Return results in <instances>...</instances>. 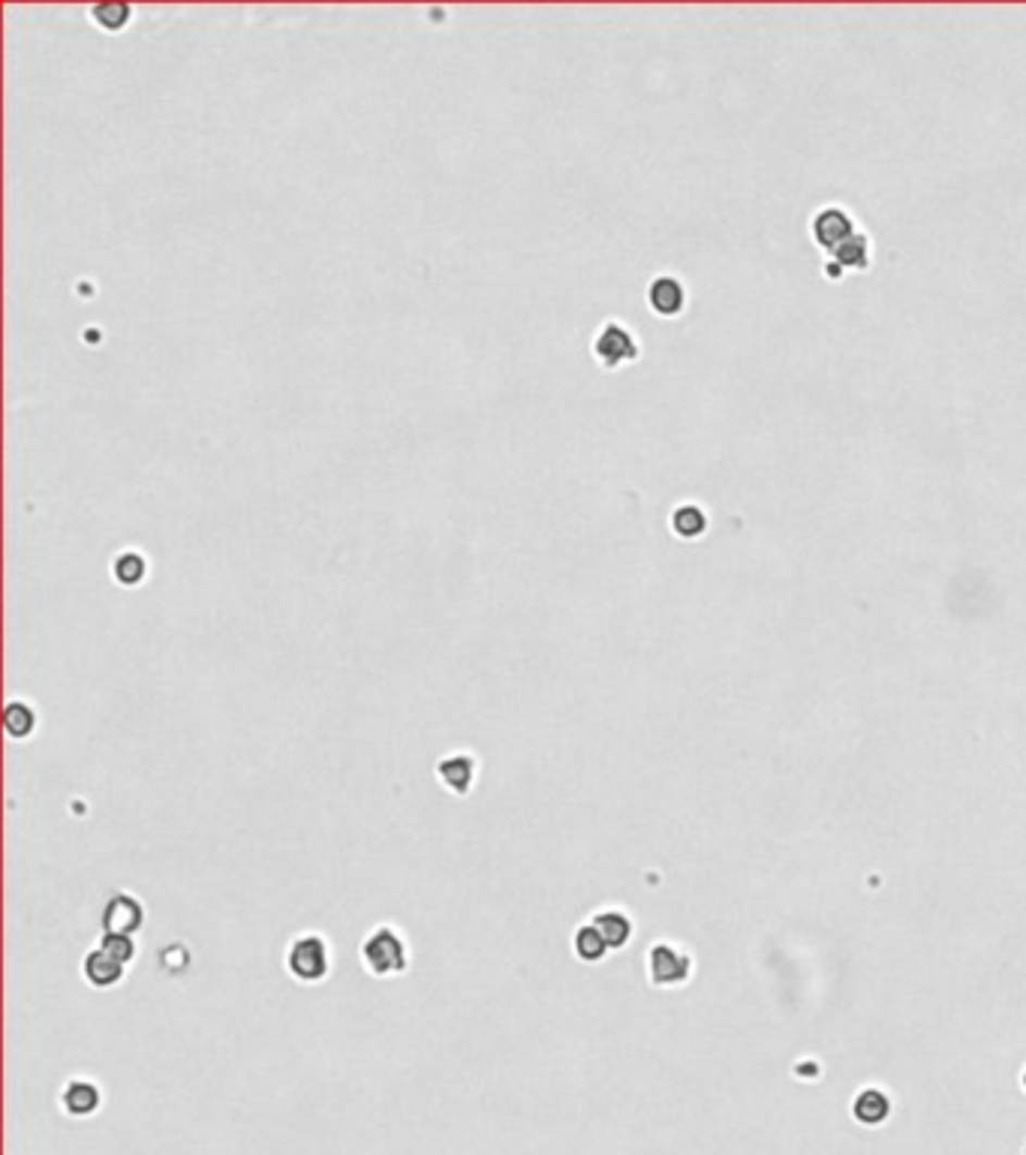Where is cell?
<instances>
[{"label": "cell", "mask_w": 1026, "mask_h": 1155, "mask_svg": "<svg viewBox=\"0 0 1026 1155\" xmlns=\"http://www.w3.org/2000/svg\"><path fill=\"white\" fill-rule=\"evenodd\" d=\"M1024 1155H1026V1150H1024Z\"/></svg>", "instance_id": "cell-20"}, {"label": "cell", "mask_w": 1026, "mask_h": 1155, "mask_svg": "<svg viewBox=\"0 0 1026 1155\" xmlns=\"http://www.w3.org/2000/svg\"><path fill=\"white\" fill-rule=\"evenodd\" d=\"M82 978L93 990H112V987H117L127 978V966L117 963L112 954H105L103 947L97 945L82 957Z\"/></svg>", "instance_id": "cell-8"}, {"label": "cell", "mask_w": 1026, "mask_h": 1155, "mask_svg": "<svg viewBox=\"0 0 1026 1155\" xmlns=\"http://www.w3.org/2000/svg\"><path fill=\"white\" fill-rule=\"evenodd\" d=\"M286 975L301 987H316L323 984L325 978L331 975V951H328V939L316 930H304V933L292 936L289 945H286L284 954Z\"/></svg>", "instance_id": "cell-2"}, {"label": "cell", "mask_w": 1026, "mask_h": 1155, "mask_svg": "<svg viewBox=\"0 0 1026 1155\" xmlns=\"http://www.w3.org/2000/svg\"><path fill=\"white\" fill-rule=\"evenodd\" d=\"M891 1114V1102L883 1090H864L858 1092V1098L852 1102V1117L864 1126H883L885 1119Z\"/></svg>", "instance_id": "cell-14"}, {"label": "cell", "mask_w": 1026, "mask_h": 1155, "mask_svg": "<svg viewBox=\"0 0 1026 1155\" xmlns=\"http://www.w3.org/2000/svg\"><path fill=\"white\" fill-rule=\"evenodd\" d=\"M1024 1090H1026V1071H1024Z\"/></svg>", "instance_id": "cell-19"}, {"label": "cell", "mask_w": 1026, "mask_h": 1155, "mask_svg": "<svg viewBox=\"0 0 1026 1155\" xmlns=\"http://www.w3.org/2000/svg\"><path fill=\"white\" fill-rule=\"evenodd\" d=\"M37 723H39V716H37V711H34V704H30V701H25V699L7 701V707H3V731H7V738L30 740L34 735H37Z\"/></svg>", "instance_id": "cell-10"}, {"label": "cell", "mask_w": 1026, "mask_h": 1155, "mask_svg": "<svg viewBox=\"0 0 1026 1155\" xmlns=\"http://www.w3.org/2000/svg\"><path fill=\"white\" fill-rule=\"evenodd\" d=\"M145 903L130 891H115V894L105 900L103 906V933H121V936H136L145 927Z\"/></svg>", "instance_id": "cell-5"}, {"label": "cell", "mask_w": 1026, "mask_h": 1155, "mask_svg": "<svg viewBox=\"0 0 1026 1155\" xmlns=\"http://www.w3.org/2000/svg\"><path fill=\"white\" fill-rule=\"evenodd\" d=\"M97 945L103 947L105 954H112L117 963H124V966H130V963L136 961V954H139V947H136V939H133V936L103 933Z\"/></svg>", "instance_id": "cell-18"}, {"label": "cell", "mask_w": 1026, "mask_h": 1155, "mask_svg": "<svg viewBox=\"0 0 1026 1155\" xmlns=\"http://www.w3.org/2000/svg\"><path fill=\"white\" fill-rule=\"evenodd\" d=\"M648 301L660 316H677L680 307H684V301H687V292H684V286L675 277H656L648 289Z\"/></svg>", "instance_id": "cell-11"}, {"label": "cell", "mask_w": 1026, "mask_h": 1155, "mask_svg": "<svg viewBox=\"0 0 1026 1155\" xmlns=\"http://www.w3.org/2000/svg\"><path fill=\"white\" fill-rule=\"evenodd\" d=\"M692 975V957L672 942L648 947V981L653 987H680Z\"/></svg>", "instance_id": "cell-3"}, {"label": "cell", "mask_w": 1026, "mask_h": 1155, "mask_svg": "<svg viewBox=\"0 0 1026 1155\" xmlns=\"http://www.w3.org/2000/svg\"><path fill=\"white\" fill-rule=\"evenodd\" d=\"M88 15H91V22L100 27V30L117 34V30H124V27L130 25L133 7L130 3H124V0H105V3H93Z\"/></svg>", "instance_id": "cell-15"}, {"label": "cell", "mask_w": 1026, "mask_h": 1155, "mask_svg": "<svg viewBox=\"0 0 1026 1155\" xmlns=\"http://www.w3.org/2000/svg\"><path fill=\"white\" fill-rule=\"evenodd\" d=\"M572 954L581 963H590V966H593V963H602L609 957L611 947L605 945V939H602L597 927L587 921L572 933Z\"/></svg>", "instance_id": "cell-13"}, {"label": "cell", "mask_w": 1026, "mask_h": 1155, "mask_svg": "<svg viewBox=\"0 0 1026 1155\" xmlns=\"http://www.w3.org/2000/svg\"><path fill=\"white\" fill-rule=\"evenodd\" d=\"M593 355L599 359V364L617 367L624 362H636L638 343L629 328H624L621 323H605L593 338Z\"/></svg>", "instance_id": "cell-6"}, {"label": "cell", "mask_w": 1026, "mask_h": 1155, "mask_svg": "<svg viewBox=\"0 0 1026 1155\" xmlns=\"http://www.w3.org/2000/svg\"><path fill=\"white\" fill-rule=\"evenodd\" d=\"M590 924L602 933L611 951H624L633 942V933H636V924L629 918V912L617 909V906H605V909L593 912Z\"/></svg>", "instance_id": "cell-9"}, {"label": "cell", "mask_w": 1026, "mask_h": 1155, "mask_svg": "<svg viewBox=\"0 0 1026 1155\" xmlns=\"http://www.w3.org/2000/svg\"><path fill=\"white\" fill-rule=\"evenodd\" d=\"M672 527H675L677 536L696 539V536H702L704 532L708 520H704V512L699 506H680L675 515H672Z\"/></svg>", "instance_id": "cell-17"}, {"label": "cell", "mask_w": 1026, "mask_h": 1155, "mask_svg": "<svg viewBox=\"0 0 1026 1155\" xmlns=\"http://www.w3.org/2000/svg\"><path fill=\"white\" fill-rule=\"evenodd\" d=\"M58 1102H61V1110L66 1117L88 1119L103 1107V1090L91 1078H70L58 1095Z\"/></svg>", "instance_id": "cell-7"}, {"label": "cell", "mask_w": 1026, "mask_h": 1155, "mask_svg": "<svg viewBox=\"0 0 1026 1155\" xmlns=\"http://www.w3.org/2000/svg\"><path fill=\"white\" fill-rule=\"evenodd\" d=\"M359 961H362V969L371 975V978L389 981V978H401V975L410 972V966H413V951H410L406 936H403L395 924H377V927L362 939V945H359Z\"/></svg>", "instance_id": "cell-1"}, {"label": "cell", "mask_w": 1026, "mask_h": 1155, "mask_svg": "<svg viewBox=\"0 0 1026 1155\" xmlns=\"http://www.w3.org/2000/svg\"><path fill=\"white\" fill-rule=\"evenodd\" d=\"M434 777L452 798H470L476 779H479V758L467 750L442 755L434 765Z\"/></svg>", "instance_id": "cell-4"}, {"label": "cell", "mask_w": 1026, "mask_h": 1155, "mask_svg": "<svg viewBox=\"0 0 1026 1155\" xmlns=\"http://www.w3.org/2000/svg\"><path fill=\"white\" fill-rule=\"evenodd\" d=\"M813 233H816L818 244L837 250V247L846 244V241L855 235V229H852V223H849V217H846L843 211L831 209V211H822V214H818Z\"/></svg>", "instance_id": "cell-12"}, {"label": "cell", "mask_w": 1026, "mask_h": 1155, "mask_svg": "<svg viewBox=\"0 0 1026 1155\" xmlns=\"http://www.w3.org/2000/svg\"><path fill=\"white\" fill-rule=\"evenodd\" d=\"M148 575V560L139 551H121L112 563V578L121 587H139Z\"/></svg>", "instance_id": "cell-16"}]
</instances>
